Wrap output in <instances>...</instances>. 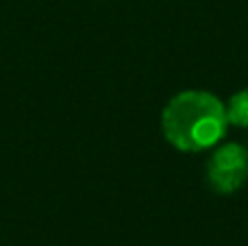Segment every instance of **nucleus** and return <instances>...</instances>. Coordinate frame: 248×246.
I'll return each instance as SVG.
<instances>
[{"mask_svg": "<svg viewBox=\"0 0 248 246\" xmlns=\"http://www.w3.org/2000/svg\"><path fill=\"white\" fill-rule=\"evenodd\" d=\"M227 107L209 90H183L161 111V133L181 153H205L218 146L229 131Z\"/></svg>", "mask_w": 248, "mask_h": 246, "instance_id": "nucleus-1", "label": "nucleus"}, {"mask_svg": "<svg viewBox=\"0 0 248 246\" xmlns=\"http://www.w3.org/2000/svg\"><path fill=\"white\" fill-rule=\"evenodd\" d=\"M205 179L211 192L231 196L248 181V146L240 142H220L211 148L205 164Z\"/></svg>", "mask_w": 248, "mask_h": 246, "instance_id": "nucleus-2", "label": "nucleus"}, {"mask_svg": "<svg viewBox=\"0 0 248 246\" xmlns=\"http://www.w3.org/2000/svg\"><path fill=\"white\" fill-rule=\"evenodd\" d=\"M224 107H227L229 124L237 126V129H248V87L237 90L224 103Z\"/></svg>", "mask_w": 248, "mask_h": 246, "instance_id": "nucleus-3", "label": "nucleus"}, {"mask_svg": "<svg viewBox=\"0 0 248 246\" xmlns=\"http://www.w3.org/2000/svg\"><path fill=\"white\" fill-rule=\"evenodd\" d=\"M246 146H248V144H246Z\"/></svg>", "mask_w": 248, "mask_h": 246, "instance_id": "nucleus-4", "label": "nucleus"}]
</instances>
